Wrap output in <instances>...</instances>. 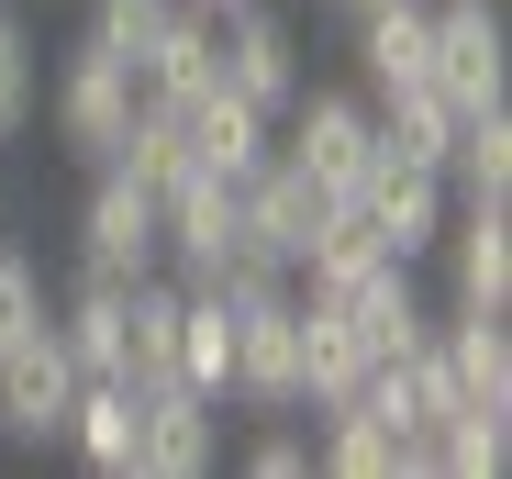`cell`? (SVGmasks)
<instances>
[{
  "label": "cell",
  "instance_id": "cell-15",
  "mask_svg": "<svg viewBox=\"0 0 512 479\" xmlns=\"http://www.w3.org/2000/svg\"><path fill=\"white\" fill-rule=\"evenodd\" d=\"M134 78H145V101H201L212 78H223V23H212V12H190V0H167V23L145 34Z\"/></svg>",
  "mask_w": 512,
  "mask_h": 479
},
{
  "label": "cell",
  "instance_id": "cell-27",
  "mask_svg": "<svg viewBox=\"0 0 512 479\" xmlns=\"http://www.w3.org/2000/svg\"><path fill=\"white\" fill-rule=\"evenodd\" d=\"M323 435H312V468H334V479H401V446L357 413V402H334V413H312Z\"/></svg>",
  "mask_w": 512,
  "mask_h": 479
},
{
  "label": "cell",
  "instance_id": "cell-32",
  "mask_svg": "<svg viewBox=\"0 0 512 479\" xmlns=\"http://www.w3.org/2000/svg\"><path fill=\"white\" fill-rule=\"evenodd\" d=\"M323 12H346V23H357V12H368V0H323Z\"/></svg>",
  "mask_w": 512,
  "mask_h": 479
},
{
  "label": "cell",
  "instance_id": "cell-8",
  "mask_svg": "<svg viewBox=\"0 0 512 479\" xmlns=\"http://www.w3.org/2000/svg\"><path fill=\"white\" fill-rule=\"evenodd\" d=\"M212 446H223L212 390H190V379H145V390H134V468H145V479H201Z\"/></svg>",
  "mask_w": 512,
  "mask_h": 479
},
{
  "label": "cell",
  "instance_id": "cell-7",
  "mask_svg": "<svg viewBox=\"0 0 512 479\" xmlns=\"http://www.w3.org/2000/svg\"><path fill=\"white\" fill-rule=\"evenodd\" d=\"M423 78L457 101V112H490L501 78H512V34L490 0H435V56H423Z\"/></svg>",
  "mask_w": 512,
  "mask_h": 479
},
{
  "label": "cell",
  "instance_id": "cell-24",
  "mask_svg": "<svg viewBox=\"0 0 512 479\" xmlns=\"http://www.w3.org/2000/svg\"><path fill=\"white\" fill-rule=\"evenodd\" d=\"M56 346L78 357V379H123V290L112 279H78V301L56 312Z\"/></svg>",
  "mask_w": 512,
  "mask_h": 479
},
{
  "label": "cell",
  "instance_id": "cell-26",
  "mask_svg": "<svg viewBox=\"0 0 512 479\" xmlns=\"http://www.w3.org/2000/svg\"><path fill=\"white\" fill-rule=\"evenodd\" d=\"M34 112H45V45H34V23L12 0H0V145L34 134Z\"/></svg>",
  "mask_w": 512,
  "mask_h": 479
},
{
  "label": "cell",
  "instance_id": "cell-13",
  "mask_svg": "<svg viewBox=\"0 0 512 479\" xmlns=\"http://www.w3.org/2000/svg\"><path fill=\"white\" fill-rule=\"evenodd\" d=\"M156 246L179 257V279H212L234 257V179H179V190H156Z\"/></svg>",
  "mask_w": 512,
  "mask_h": 479
},
{
  "label": "cell",
  "instance_id": "cell-3",
  "mask_svg": "<svg viewBox=\"0 0 512 479\" xmlns=\"http://www.w3.org/2000/svg\"><path fill=\"white\" fill-rule=\"evenodd\" d=\"M279 156H290L312 190L346 201V190H357V168L379 156V123H368V101H357V90H301V101L279 112Z\"/></svg>",
  "mask_w": 512,
  "mask_h": 479
},
{
  "label": "cell",
  "instance_id": "cell-9",
  "mask_svg": "<svg viewBox=\"0 0 512 479\" xmlns=\"http://www.w3.org/2000/svg\"><path fill=\"white\" fill-rule=\"evenodd\" d=\"M67 402H78V357L56 346V312H45L34 335H12V346H0V435L45 446V435L67 424Z\"/></svg>",
  "mask_w": 512,
  "mask_h": 479
},
{
  "label": "cell",
  "instance_id": "cell-20",
  "mask_svg": "<svg viewBox=\"0 0 512 479\" xmlns=\"http://www.w3.org/2000/svg\"><path fill=\"white\" fill-rule=\"evenodd\" d=\"M101 168H123L134 190H179L201 156H190V123H179V101H134V123H123V145L101 156Z\"/></svg>",
  "mask_w": 512,
  "mask_h": 479
},
{
  "label": "cell",
  "instance_id": "cell-10",
  "mask_svg": "<svg viewBox=\"0 0 512 479\" xmlns=\"http://www.w3.org/2000/svg\"><path fill=\"white\" fill-rule=\"evenodd\" d=\"M223 90L256 101V112H290V101H301V23L268 12V0L223 12Z\"/></svg>",
  "mask_w": 512,
  "mask_h": 479
},
{
  "label": "cell",
  "instance_id": "cell-17",
  "mask_svg": "<svg viewBox=\"0 0 512 479\" xmlns=\"http://www.w3.org/2000/svg\"><path fill=\"white\" fill-rule=\"evenodd\" d=\"M357 390H368L357 324L334 301H301V413H334V402H357Z\"/></svg>",
  "mask_w": 512,
  "mask_h": 479
},
{
  "label": "cell",
  "instance_id": "cell-23",
  "mask_svg": "<svg viewBox=\"0 0 512 479\" xmlns=\"http://www.w3.org/2000/svg\"><path fill=\"white\" fill-rule=\"evenodd\" d=\"M123 379H179V290L167 279H134L123 290Z\"/></svg>",
  "mask_w": 512,
  "mask_h": 479
},
{
  "label": "cell",
  "instance_id": "cell-2",
  "mask_svg": "<svg viewBox=\"0 0 512 479\" xmlns=\"http://www.w3.org/2000/svg\"><path fill=\"white\" fill-rule=\"evenodd\" d=\"M156 268H167V246H156V190H134L123 168H101L90 201H78V279L134 290V279H156Z\"/></svg>",
  "mask_w": 512,
  "mask_h": 479
},
{
  "label": "cell",
  "instance_id": "cell-16",
  "mask_svg": "<svg viewBox=\"0 0 512 479\" xmlns=\"http://www.w3.org/2000/svg\"><path fill=\"white\" fill-rule=\"evenodd\" d=\"M435 357H446V379H457V402L512 413V335H501V312H446V324H435Z\"/></svg>",
  "mask_w": 512,
  "mask_h": 479
},
{
  "label": "cell",
  "instance_id": "cell-18",
  "mask_svg": "<svg viewBox=\"0 0 512 479\" xmlns=\"http://www.w3.org/2000/svg\"><path fill=\"white\" fill-rule=\"evenodd\" d=\"M423 56H435V0H368V12H357V67H368V90L423 78Z\"/></svg>",
  "mask_w": 512,
  "mask_h": 479
},
{
  "label": "cell",
  "instance_id": "cell-19",
  "mask_svg": "<svg viewBox=\"0 0 512 479\" xmlns=\"http://www.w3.org/2000/svg\"><path fill=\"white\" fill-rule=\"evenodd\" d=\"M56 435L90 457L101 479H134V379H78V402H67Z\"/></svg>",
  "mask_w": 512,
  "mask_h": 479
},
{
  "label": "cell",
  "instance_id": "cell-1",
  "mask_svg": "<svg viewBox=\"0 0 512 479\" xmlns=\"http://www.w3.org/2000/svg\"><path fill=\"white\" fill-rule=\"evenodd\" d=\"M234 301V290H223ZM223 402L256 413V424H290L301 413V290H245L234 301V379H223Z\"/></svg>",
  "mask_w": 512,
  "mask_h": 479
},
{
  "label": "cell",
  "instance_id": "cell-6",
  "mask_svg": "<svg viewBox=\"0 0 512 479\" xmlns=\"http://www.w3.org/2000/svg\"><path fill=\"white\" fill-rule=\"evenodd\" d=\"M357 212H368V234L390 257H435V234H446V168H412V156H368L357 168V190H346Z\"/></svg>",
  "mask_w": 512,
  "mask_h": 479
},
{
  "label": "cell",
  "instance_id": "cell-12",
  "mask_svg": "<svg viewBox=\"0 0 512 479\" xmlns=\"http://www.w3.org/2000/svg\"><path fill=\"white\" fill-rule=\"evenodd\" d=\"M301 301H334V312H346L357 346H368V368H379V357H412L423 335H435V324H423V290H412V257H379V268H357L346 290H301Z\"/></svg>",
  "mask_w": 512,
  "mask_h": 479
},
{
  "label": "cell",
  "instance_id": "cell-5",
  "mask_svg": "<svg viewBox=\"0 0 512 479\" xmlns=\"http://www.w3.org/2000/svg\"><path fill=\"white\" fill-rule=\"evenodd\" d=\"M323 212H334V190H312L290 156L268 145V168H256V179H234V246H256L268 268H301V246L323 234Z\"/></svg>",
  "mask_w": 512,
  "mask_h": 479
},
{
  "label": "cell",
  "instance_id": "cell-25",
  "mask_svg": "<svg viewBox=\"0 0 512 479\" xmlns=\"http://www.w3.org/2000/svg\"><path fill=\"white\" fill-rule=\"evenodd\" d=\"M501 457H512V413H479V402H457L423 446V468H446V479H501Z\"/></svg>",
  "mask_w": 512,
  "mask_h": 479
},
{
  "label": "cell",
  "instance_id": "cell-31",
  "mask_svg": "<svg viewBox=\"0 0 512 479\" xmlns=\"http://www.w3.org/2000/svg\"><path fill=\"white\" fill-rule=\"evenodd\" d=\"M190 12H212V23H223V12H245V0H190Z\"/></svg>",
  "mask_w": 512,
  "mask_h": 479
},
{
  "label": "cell",
  "instance_id": "cell-22",
  "mask_svg": "<svg viewBox=\"0 0 512 479\" xmlns=\"http://www.w3.org/2000/svg\"><path fill=\"white\" fill-rule=\"evenodd\" d=\"M179 379L212 390V402H223V379H234V301L212 279H179Z\"/></svg>",
  "mask_w": 512,
  "mask_h": 479
},
{
  "label": "cell",
  "instance_id": "cell-14",
  "mask_svg": "<svg viewBox=\"0 0 512 479\" xmlns=\"http://www.w3.org/2000/svg\"><path fill=\"white\" fill-rule=\"evenodd\" d=\"M179 123H190V156H201V179H256V168H268V145H279V112L234 101L223 78H212L201 101H179Z\"/></svg>",
  "mask_w": 512,
  "mask_h": 479
},
{
  "label": "cell",
  "instance_id": "cell-21",
  "mask_svg": "<svg viewBox=\"0 0 512 479\" xmlns=\"http://www.w3.org/2000/svg\"><path fill=\"white\" fill-rule=\"evenodd\" d=\"M446 201H512V112H457V145H446Z\"/></svg>",
  "mask_w": 512,
  "mask_h": 479
},
{
  "label": "cell",
  "instance_id": "cell-28",
  "mask_svg": "<svg viewBox=\"0 0 512 479\" xmlns=\"http://www.w3.org/2000/svg\"><path fill=\"white\" fill-rule=\"evenodd\" d=\"M45 312H56V301H45V268H34L23 246H0V346H12V335H34Z\"/></svg>",
  "mask_w": 512,
  "mask_h": 479
},
{
  "label": "cell",
  "instance_id": "cell-29",
  "mask_svg": "<svg viewBox=\"0 0 512 479\" xmlns=\"http://www.w3.org/2000/svg\"><path fill=\"white\" fill-rule=\"evenodd\" d=\"M156 23H167V0H90V45H101V56H123V67L145 56V34H156Z\"/></svg>",
  "mask_w": 512,
  "mask_h": 479
},
{
  "label": "cell",
  "instance_id": "cell-11",
  "mask_svg": "<svg viewBox=\"0 0 512 479\" xmlns=\"http://www.w3.org/2000/svg\"><path fill=\"white\" fill-rule=\"evenodd\" d=\"M435 246H446V312H512V201H457Z\"/></svg>",
  "mask_w": 512,
  "mask_h": 479
},
{
  "label": "cell",
  "instance_id": "cell-4",
  "mask_svg": "<svg viewBox=\"0 0 512 479\" xmlns=\"http://www.w3.org/2000/svg\"><path fill=\"white\" fill-rule=\"evenodd\" d=\"M134 101H145V78L78 34L67 67H56V134H67V156H90V168H101V156L123 145V123H134Z\"/></svg>",
  "mask_w": 512,
  "mask_h": 479
},
{
  "label": "cell",
  "instance_id": "cell-30",
  "mask_svg": "<svg viewBox=\"0 0 512 479\" xmlns=\"http://www.w3.org/2000/svg\"><path fill=\"white\" fill-rule=\"evenodd\" d=\"M245 468H256V479H301V468H312V435H290V424H268V435L245 446Z\"/></svg>",
  "mask_w": 512,
  "mask_h": 479
}]
</instances>
